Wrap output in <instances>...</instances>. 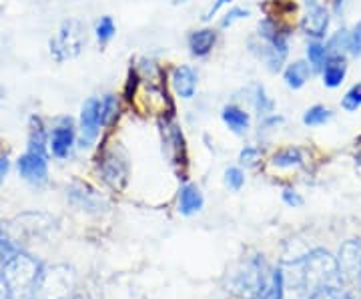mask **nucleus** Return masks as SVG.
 <instances>
[{
    "label": "nucleus",
    "instance_id": "nucleus-1",
    "mask_svg": "<svg viewBox=\"0 0 361 299\" xmlns=\"http://www.w3.org/2000/svg\"><path fill=\"white\" fill-rule=\"evenodd\" d=\"M299 269V283L305 295L322 289V287H341L343 275L339 271L337 257H334L327 249H313L307 251L303 261L297 263Z\"/></svg>",
    "mask_w": 361,
    "mask_h": 299
},
{
    "label": "nucleus",
    "instance_id": "nucleus-2",
    "mask_svg": "<svg viewBox=\"0 0 361 299\" xmlns=\"http://www.w3.org/2000/svg\"><path fill=\"white\" fill-rule=\"evenodd\" d=\"M0 274L8 287V299H35L42 265L32 255L18 251L13 257L2 261Z\"/></svg>",
    "mask_w": 361,
    "mask_h": 299
},
{
    "label": "nucleus",
    "instance_id": "nucleus-3",
    "mask_svg": "<svg viewBox=\"0 0 361 299\" xmlns=\"http://www.w3.org/2000/svg\"><path fill=\"white\" fill-rule=\"evenodd\" d=\"M271 275L263 255H255L243 261L233 271L227 281V289L241 299H263L269 289Z\"/></svg>",
    "mask_w": 361,
    "mask_h": 299
},
{
    "label": "nucleus",
    "instance_id": "nucleus-4",
    "mask_svg": "<svg viewBox=\"0 0 361 299\" xmlns=\"http://www.w3.org/2000/svg\"><path fill=\"white\" fill-rule=\"evenodd\" d=\"M77 289V274L68 265L42 267L35 299H71Z\"/></svg>",
    "mask_w": 361,
    "mask_h": 299
},
{
    "label": "nucleus",
    "instance_id": "nucleus-5",
    "mask_svg": "<svg viewBox=\"0 0 361 299\" xmlns=\"http://www.w3.org/2000/svg\"><path fill=\"white\" fill-rule=\"evenodd\" d=\"M87 47V26L80 20H65L51 39V56L54 63H66L77 59Z\"/></svg>",
    "mask_w": 361,
    "mask_h": 299
},
{
    "label": "nucleus",
    "instance_id": "nucleus-6",
    "mask_svg": "<svg viewBox=\"0 0 361 299\" xmlns=\"http://www.w3.org/2000/svg\"><path fill=\"white\" fill-rule=\"evenodd\" d=\"M4 231L11 235L14 243L20 248V243L32 241L37 237H44L52 231L54 221L44 213H25L11 223H2Z\"/></svg>",
    "mask_w": 361,
    "mask_h": 299
},
{
    "label": "nucleus",
    "instance_id": "nucleus-7",
    "mask_svg": "<svg viewBox=\"0 0 361 299\" xmlns=\"http://www.w3.org/2000/svg\"><path fill=\"white\" fill-rule=\"evenodd\" d=\"M103 127L101 121V99L92 97L80 109V125H78V141L80 147H90L97 141Z\"/></svg>",
    "mask_w": 361,
    "mask_h": 299
},
{
    "label": "nucleus",
    "instance_id": "nucleus-8",
    "mask_svg": "<svg viewBox=\"0 0 361 299\" xmlns=\"http://www.w3.org/2000/svg\"><path fill=\"white\" fill-rule=\"evenodd\" d=\"M337 265L343 281H357L361 271V239H348L337 253Z\"/></svg>",
    "mask_w": 361,
    "mask_h": 299
},
{
    "label": "nucleus",
    "instance_id": "nucleus-9",
    "mask_svg": "<svg viewBox=\"0 0 361 299\" xmlns=\"http://www.w3.org/2000/svg\"><path fill=\"white\" fill-rule=\"evenodd\" d=\"M20 177L30 183H40L47 181L49 177V163H47V155H40V153H32V151H26L25 155L18 159L16 163Z\"/></svg>",
    "mask_w": 361,
    "mask_h": 299
},
{
    "label": "nucleus",
    "instance_id": "nucleus-10",
    "mask_svg": "<svg viewBox=\"0 0 361 299\" xmlns=\"http://www.w3.org/2000/svg\"><path fill=\"white\" fill-rule=\"evenodd\" d=\"M301 28L313 40H322L327 35V28H329V11L325 6L311 2V6L301 20Z\"/></svg>",
    "mask_w": 361,
    "mask_h": 299
},
{
    "label": "nucleus",
    "instance_id": "nucleus-11",
    "mask_svg": "<svg viewBox=\"0 0 361 299\" xmlns=\"http://www.w3.org/2000/svg\"><path fill=\"white\" fill-rule=\"evenodd\" d=\"M75 127H73V121L71 118H63L61 125H56L51 135V151L52 155L59 157V159H65L71 153L73 145H75Z\"/></svg>",
    "mask_w": 361,
    "mask_h": 299
},
{
    "label": "nucleus",
    "instance_id": "nucleus-12",
    "mask_svg": "<svg viewBox=\"0 0 361 299\" xmlns=\"http://www.w3.org/2000/svg\"><path fill=\"white\" fill-rule=\"evenodd\" d=\"M171 80H173V89H175V92L179 97H183V99H193L199 78H197V73H195L191 66H177L173 71Z\"/></svg>",
    "mask_w": 361,
    "mask_h": 299
},
{
    "label": "nucleus",
    "instance_id": "nucleus-13",
    "mask_svg": "<svg viewBox=\"0 0 361 299\" xmlns=\"http://www.w3.org/2000/svg\"><path fill=\"white\" fill-rule=\"evenodd\" d=\"M345 75H348L345 59L343 56H329L325 66H323V85L327 89H337L345 80Z\"/></svg>",
    "mask_w": 361,
    "mask_h": 299
},
{
    "label": "nucleus",
    "instance_id": "nucleus-14",
    "mask_svg": "<svg viewBox=\"0 0 361 299\" xmlns=\"http://www.w3.org/2000/svg\"><path fill=\"white\" fill-rule=\"evenodd\" d=\"M217 42V32L213 28H201L189 35V49L193 56H207Z\"/></svg>",
    "mask_w": 361,
    "mask_h": 299
},
{
    "label": "nucleus",
    "instance_id": "nucleus-15",
    "mask_svg": "<svg viewBox=\"0 0 361 299\" xmlns=\"http://www.w3.org/2000/svg\"><path fill=\"white\" fill-rule=\"evenodd\" d=\"M101 171H103L104 181L111 183L113 187H123L125 177H127V167L115 153H106Z\"/></svg>",
    "mask_w": 361,
    "mask_h": 299
},
{
    "label": "nucleus",
    "instance_id": "nucleus-16",
    "mask_svg": "<svg viewBox=\"0 0 361 299\" xmlns=\"http://www.w3.org/2000/svg\"><path fill=\"white\" fill-rule=\"evenodd\" d=\"M311 73H313V68H311L310 63L297 61V63H293V65H289L285 68L283 78L289 89H295L297 91V89H301V87L310 80Z\"/></svg>",
    "mask_w": 361,
    "mask_h": 299
},
{
    "label": "nucleus",
    "instance_id": "nucleus-17",
    "mask_svg": "<svg viewBox=\"0 0 361 299\" xmlns=\"http://www.w3.org/2000/svg\"><path fill=\"white\" fill-rule=\"evenodd\" d=\"M203 207V195L193 185H185L179 195V211L183 215H193Z\"/></svg>",
    "mask_w": 361,
    "mask_h": 299
},
{
    "label": "nucleus",
    "instance_id": "nucleus-18",
    "mask_svg": "<svg viewBox=\"0 0 361 299\" xmlns=\"http://www.w3.org/2000/svg\"><path fill=\"white\" fill-rule=\"evenodd\" d=\"M221 117H223V123H225L233 133H237V135H241V133H245V130L249 129V115H247L243 109H239V106H235V104L225 106L223 113H221Z\"/></svg>",
    "mask_w": 361,
    "mask_h": 299
},
{
    "label": "nucleus",
    "instance_id": "nucleus-19",
    "mask_svg": "<svg viewBox=\"0 0 361 299\" xmlns=\"http://www.w3.org/2000/svg\"><path fill=\"white\" fill-rule=\"evenodd\" d=\"M47 133L44 127L40 125V121H32V127H30V135H28V151L32 153H40V155H47Z\"/></svg>",
    "mask_w": 361,
    "mask_h": 299
},
{
    "label": "nucleus",
    "instance_id": "nucleus-20",
    "mask_svg": "<svg viewBox=\"0 0 361 299\" xmlns=\"http://www.w3.org/2000/svg\"><path fill=\"white\" fill-rule=\"evenodd\" d=\"M271 163H273L275 167H299V165L303 163V155H301L299 149L289 147V149H283V151L275 153Z\"/></svg>",
    "mask_w": 361,
    "mask_h": 299
},
{
    "label": "nucleus",
    "instance_id": "nucleus-21",
    "mask_svg": "<svg viewBox=\"0 0 361 299\" xmlns=\"http://www.w3.org/2000/svg\"><path fill=\"white\" fill-rule=\"evenodd\" d=\"M327 59H329V52L325 49V44H322L319 40H313V42L307 44V61H310L313 71L323 68L325 63H327Z\"/></svg>",
    "mask_w": 361,
    "mask_h": 299
},
{
    "label": "nucleus",
    "instance_id": "nucleus-22",
    "mask_svg": "<svg viewBox=\"0 0 361 299\" xmlns=\"http://www.w3.org/2000/svg\"><path fill=\"white\" fill-rule=\"evenodd\" d=\"M71 197L75 199V203H78L80 207L85 209H99L103 205V201L90 191L89 187H80V189H71Z\"/></svg>",
    "mask_w": 361,
    "mask_h": 299
},
{
    "label": "nucleus",
    "instance_id": "nucleus-23",
    "mask_svg": "<svg viewBox=\"0 0 361 299\" xmlns=\"http://www.w3.org/2000/svg\"><path fill=\"white\" fill-rule=\"evenodd\" d=\"M331 117H334V113L327 106L315 104V106H311L310 111L303 115V123L310 125V127H319V125H325Z\"/></svg>",
    "mask_w": 361,
    "mask_h": 299
},
{
    "label": "nucleus",
    "instance_id": "nucleus-24",
    "mask_svg": "<svg viewBox=\"0 0 361 299\" xmlns=\"http://www.w3.org/2000/svg\"><path fill=\"white\" fill-rule=\"evenodd\" d=\"M94 35H97V40H99L101 44H104V42H109V40L113 39V35H115V23H113V18H111V16H103V18L97 23Z\"/></svg>",
    "mask_w": 361,
    "mask_h": 299
},
{
    "label": "nucleus",
    "instance_id": "nucleus-25",
    "mask_svg": "<svg viewBox=\"0 0 361 299\" xmlns=\"http://www.w3.org/2000/svg\"><path fill=\"white\" fill-rule=\"evenodd\" d=\"M341 106L348 111V113H353V111H357L361 106V83L360 85H355V87H351L348 92H345V97H343V101H341Z\"/></svg>",
    "mask_w": 361,
    "mask_h": 299
},
{
    "label": "nucleus",
    "instance_id": "nucleus-26",
    "mask_svg": "<svg viewBox=\"0 0 361 299\" xmlns=\"http://www.w3.org/2000/svg\"><path fill=\"white\" fill-rule=\"evenodd\" d=\"M307 299H351L341 289V287H322V289H317V291H313L310 293V298Z\"/></svg>",
    "mask_w": 361,
    "mask_h": 299
},
{
    "label": "nucleus",
    "instance_id": "nucleus-27",
    "mask_svg": "<svg viewBox=\"0 0 361 299\" xmlns=\"http://www.w3.org/2000/svg\"><path fill=\"white\" fill-rule=\"evenodd\" d=\"M116 99L113 94H106L104 99H101V121H103V127L104 125H109L111 123V118L115 117L116 113Z\"/></svg>",
    "mask_w": 361,
    "mask_h": 299
},
{
    "label": "nucleus",
    "instance_id": "nucleus-28",
    "mask_svg": "<svg viewBox=\"0 0 361 299\" xmlns=\"http://www.w3.org/2000/svg\"><path fill=\"white\" fill-rule=\"evenodd\" d=\"M273 101H271L269 97L265 94V89L263 87H257L255 89V109L259 111V115H269L273 113Z\"/></svg>",
    "mask_w": 361,
    "mask_h": 299
},
{
    "label": "nucleus",
    "instance_id": "nucleus-29",
    "mask_svg": "<svg viewBox=\"0 0 361 299\" xmlns=\"http://www.w3.org/2000/svg\"><path fill=\"white\" fill-rule=\"evenodd\" d=\"M225 183L229 185V189H233V191H239V189L243 187V183H245V175H243V171L237 169V167H229V169L225 171Z\"/></svg>",
    "mask_w": 361,
    "mask_h": 299
},
{
    "label": "nucleus",
    "instance_id": "nucleus-30",
    "mask_svg": "<svg viewBox=\"0 0 361 299\" xmlns=\"http://www.w3.org/2000/svg\"><path fill=\"white\" fill-rule=\"evenodd\" d=\"M348 52L351 56H361V20L353 26L348 39Z\"/></svg>",
    "mask_w": 361,
    "mask_h": 299
},
{
    "label": "nucleus",
    "instance_id": "nucleus-31",
    "mask_svg": "<svg viewBox=\"0 0 361 299\" xmlns=\"http://www.w3.org/2000/svg\"><path fill=\"white\" fill-rule=\"evenodd\" d=\"M249 13H247L245 8H231L229 13L225 14V18L221 20V26L223 28H227V26H231L233 23H237V20H241V18H247Z\"/></svg>",
    "mask_w": 361,
    "mask_h": 299
},
{
    "label": "nucleus",
    "instance_id": "nucleus-32",
    "mask_svg": "<svg viewBox=\"0 0 361 299\" xmlns=\"http://www.w3.org/2000/svg\"><path fill=\"white\" fill-rule=\"evenodd\" d=\"M259 159V151L255 147H245L243 153H241V163L243 165H255Z\"/></svg>",
    "mask_w": 361,
    "mask_h": 299
},
{
    "label": "nucleus",
    "instance_id": "nucleus-33",
    "mask_svg": "<svg viewBox=\"0 0 361 299\" xmlns=\"http://www.w3.org/2000/svg\"><path fill=\"white\" fill-rule=\"evenodd\" d=\"M283 201L289 207H301L303 205V199L297 195L295 191H291V189H285L283 191Z\"/></svg>",
    "mask_w": 361,
    "mask_h": 299
},
{
    "label": "nucleus",
    "instance_id": "nucleus-34",
    "mask_svg": "<svg viewBox=\"0 0 361 299\" xmlns=\"http://www.w3.org/2000/svg\"><path fill=\"white\" fill-rule=\"evenodd\" d=\"M231 2L233 0H215V4H211V8L207 11L203 18H205V20H211V18H213V14H217L225 4H231Z\"/></svg>",
    "mask_w": 361,
    "mask_h": 299
},
{
    "label": "nucleus",
    "instance_id": "nucleus-35",
    "mask_svg": "<svg viewBox=\"0 0 361 299\" xmlns=\"http://www.w3.org/2000/svg\"><path fill=\"white\" fill-rule=\"evenodd\" d=\"M8 169H11V163H8V159H0V183L4 181V177H6Z\"/></svg>",
    "mask_w": 361,
    "mask_h": 299
},
{
    "label": "nucleus",
    "instance_id": "nucleus-36",
    "mask_svg": "<svg viewBox=\"0 0 361 299\" xmlns=\"http://www.w3.org/2000/svg\"><path fill=\"white\" fill-rule=\"evenodd\" d=\"M279 123H283V118L277 117V115H273V117H267L265 121H263V125H265V127H273V125H279Z\"/></svg>",
    "mask_w": 361,
    "mask_h": 299
},
{
    "label": "nucleus",
    "instance_id": "nucleus-37",
    "mask_svg": "<svg viewBox=\"0 0 361 299\" xmlns=\"http://www.w3.org/2000/svg\"><path fill=\"white\" fill-rule=\"evenodd\" d=\"M0 299H8V287L2 279V274H0Z\"/></svg>",
    "mask_w": 361,
    "mask_h": 299
},
{
    "label": "nucleus",
    "instance_id": "nucleus-38",
    "mask_svg": "<svg viewBox=\"0 0 361 299\" xmlns=\"http://www.w3.org/2000/svg\"><path fill=\"white\" fill-rule=\"evenodd\" d=\"M71 299H89V295H82V293H73Z\"/></svg>",
    "mask_w": 361,
    "mask_h": 299
},
{
    "label": "nucleus",
    "instance_id": "nucleus-39",
    "mask_svg": "<svg viewBox=\"0 0 361 299\" xmlns=\"http://www.w3.org/2000/svg\"><path fill=\"white\" fill-rule=\"evenodd\" d=\"M175 4H179V2H187V0H173Z\"/></svg>",
    "mask_w": 361,
    "mask_h": 299
},
{
    "label": "nucleus",
    "instance_id": "nucleus-40",
    "mask_svg": "<svg viewBox=\"0 0 361 299\" xmlns=\"http://www.w3.org/2000/svg\"><path fill=\"white\" fill-rule=\"evenodd\" d=\"M357 283H360V289H361V271H360V277H357Z\"/></svg>",
    "mask_w": 361,
    "mask_h": 299
},
{
    "label": "nucleus",
    "instance_id": "nucleus-41",
    "mask_svg": "<svg viewBox=\"0 0 361 299\" xmlns=\"http://www.w3.org/2000/svg\"><path fill=\"white\" fill-rule=\"evenodd\" d=\"M307 2H315V0H307Z\"/></svg>",
    "mask_w": 361,
    "mask_h": 299
}]
</instances>
